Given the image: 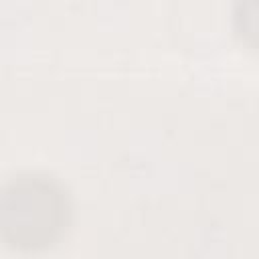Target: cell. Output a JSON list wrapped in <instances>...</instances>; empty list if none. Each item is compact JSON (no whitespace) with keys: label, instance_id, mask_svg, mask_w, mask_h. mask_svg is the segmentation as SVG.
Returning <instances> with one entry per match:
<instances>
[{"label":"cell","instance_id":"obj_1","mask_svg":"<svg viewBox=\"0 0 259 259\" xmlns=\"http://www.w3.org/2000/svg\"><path fill=\"white\" fill-rule=\"evenodd\" d=\"M61 198L45 182H18L0 198V229L14 245L34 247L49 241L61 225Z\"/></svg>","mask_w":259,"mask_h":259}]
</instances>
